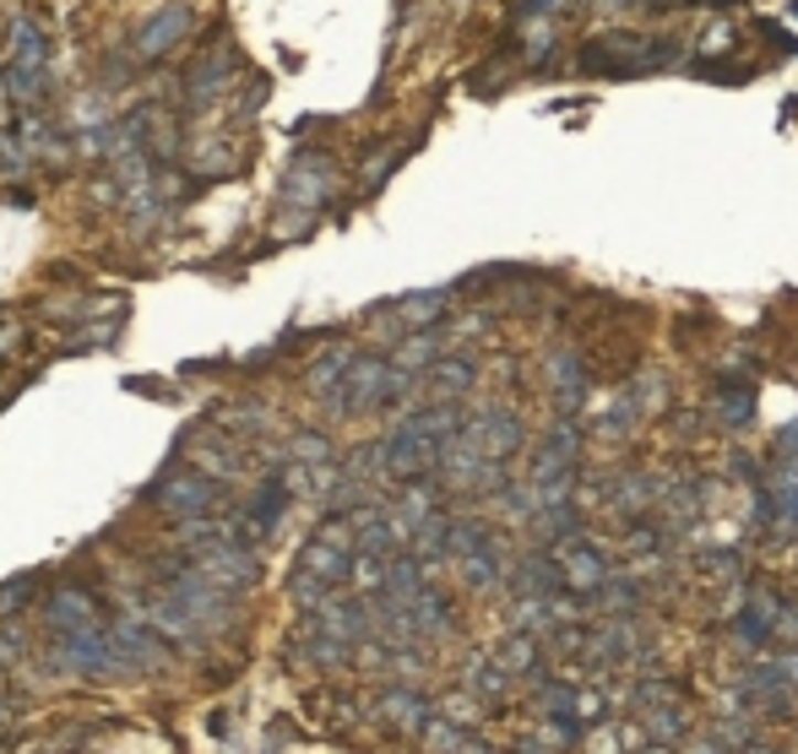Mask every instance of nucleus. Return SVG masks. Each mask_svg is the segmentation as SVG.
I'll list each match as a JSON object with an SVG mask.
<instances>
[{"mask_svg": "<svg viewBox=\"0 0 798 754\" xmlns=\"http://www.w3.org/2000/svg\"><path fill=\"white\" fill-rule=\"evenodd\" d=\"M191 33V6H158V11H147L141 22L131 28V55L136 61H158V55H169L180 39Z\"/></svg>", "mask_w": 798, "mask_h": 754, "instance_id": "nucleus-1", "label": "nucleus"}, {"mask_svg": "<svg viewBox=\"0 0 798 754\" xmlns=\"http://www.w3.org/2000/svg\"><path fill=\"white\" fill-rule=\"evenodd\" d=\"M109 640H115V657H126L131 668H152L163 657V635H152L141 619H120L109 629Z\"/></svg>", "mask_w": 798, "mask_h": 754, "instance_id": "nucleus-6", "label": "nucleus"}, {"mask_svg": "<svg viewBox=\"0 0 798 754\" xmlns=\"http://www.w3.org/2000/svg\"><path fill=\"white\" fill-rule=\"evenodd\" d=\"M288 500H294V484L288 478H266L262 489L251 495V532H272L277 521H283V510H288Z\"/></svg>", "mask_w": 798, "mask_h": 754, "instance_id": "nucleus-8", "label": "nucleus"}, {"mask_svg": "<svg viewBox=\"0 0 798 754\" xmlns=\"http://www.w3.org/2000/svg\"><path fill=\"white\" fill-rule=\"evenodd\" d=\"M435 305H446V294H413V299L402 305V315H407V320H429Z\"/></svg>", "mask_w": 798, "mask_h": 754, "instance_id": "nucleus-12", "label": "nucleus"}, {"mask_svg": "<svg viewBox=\"0 0 798 754\" xmlns=\"http://www.w3.org/2000/svg\"><path fill=\"white\" fill-rule=\"evenodd\" d=\"M234 65H240V61H234V50H228V44H217V50H212V55H206V61L191 71V82H185V87H191V104H206V98H217V93L228 87Z\"/></svg>", "mask_w": 798, "mask_h": 754, "instance_id": "nucleus-7", "label": "nucleus"}, {"mask_svg": "<svg viewBox=\"0 0 798 754\" xmlns=\"http://www.w3.org/2000/svg\"><path fill=\"white\" fill-rule=\"evenodd\" d=\"M348 370H353V359H348V353H327V359L305 375V385H310L316 396H337V385L348 380Z\"/></svg>", "mask_w": 798, "mask_h": 754, "instance_id": "nucleus-9", "label": "nucleus"}, {"mask_svg": "<svg viewBox=\"0 0 798 754\" xmlns=\"http://www.w3.org/2000/svg\"><path fill=\"white\" fill-rule=\"evenodd\" d=\"M44 619H50V629H55V635H76V629H98V608H93V597H87V592L61 586V592H50Z\"/></svg>", "mask_w": 798, "mask_h": 754, "instance_id": "nucleus-4", "label": "nucleus"}, {"mask_svg": "<svg viewBox=\"0 0 798 754\" xmlns=\"http://www.w3.org/2000/svg\"><path fill=\"white\" fill-rule=\"evenodd\" d=\"M0 722H6V700H0Z\"/></svg>", "mask_w": 798, "mask_h": 754, "instance_id": "nucleus-13", "label": "nucleus"}, {"mask_svg": "<svg viewBox=\"0 0 798 754\" xmlns=\"http://www.w3.org/2000/svg\"><path fill=\"white\" fill-rule=\"evenodd\" d=\"M327 190H332V163H327V158H316V152L294 158V169H288V201L316 206V201H327Z\"/></svg>", "mask_w": 798, "mask_h": 754, "instance_id": "nucleus-5", "label": "nucleus"}, {"mask_svg": "<svg viewBox=\"0 0 798 754\" xmlns=\"http://www.w3.org/2000/svg\"><path fill=\"white\" fill-rule=\"evenodd\" d=\"M467 380H472L467 364H440V370H435V391H462Z\"/></svg>", "mask_w": 798, "mask_h": 754, "instance_id": "nucleus-11", "label": "nucleus"}, {"mask_svg": "<svg viewBox=\"0 0 798 754\" xmlns=\"http://www.w3.org/2000/svg\"><path fill=\"white\" fill-rule=\"evenodd\" d=\"M33 586H39V581H33V575H22V581H11V586H0V608H6V614H11V608H17V603H28V597H33Z\"/></svg>", "mask_w": 798, "mask_h": 754, "instance_id": "nucleus-10", "label": "nucleus"}, {"mask_svg": "<svg viewBox=\"0 0 798 754\" xmlns=\"http://www.w3.org/2000/svg\"><path fill=\"white\" fill-rule=\"evenodd\" d=\"M152 500L163 505L169 516H180V521H201L217 505V478L212 472H169V478H158Z\"/></svg>", "mask_w": 798, "mask_h": 754, "instance_id": "nucleus-2", "label": "nucleus"}, {"mask_svg": "<svg viewBox=\"0 0 798 754\" xmlns=\"http://www.w3.org/2000/svg\"><path fill=\"white\" fill-rule=\"evenodd\" d=\"M136 141L158 158V163H174V152H180V126H174V115L169 109H158V104H141L131 120H126Z\"/></svg>", "mask_w": 798, "mask_h": 754, "instance_id": "nucleus-3", "label": "nucleus"}]
</instances>
